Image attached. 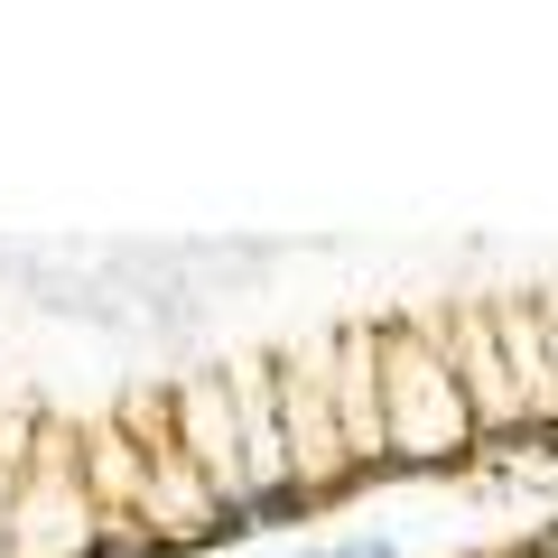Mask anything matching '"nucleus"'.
<instances>
[{
    "mask_svg": "<svg viewBox=\"0 0 558 558\" xmlns=\"http://www.w3.org/2000/svg\"><path fill=\"white\" fill-rule=\"evenodd\" d=\"M494 457H558V270L0 252V558H196Z\"/></svg>",
    "mask_w": 558,
    "mask_h": 558,
    "instance_id": "nucleus-1",
    "label": "nucleus"
}]
</instances>
